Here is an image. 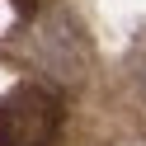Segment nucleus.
I'll list each match as a JSON object with an SVG mask.
<instances>
[{
	"instance_id": "nucleus-1",
	"label": "nucleus",
	"mask_w": 146,
	"mask_h": 146,
	"mask_svg": "<svg viewBox=\"0 0 146 146\" xmlns=\"http://www.w3.org/2000/svg\"><path fill=\"white\" fill-rule=\"evenodd\" d=\"M66 108L42 85H14L0 99V146H61Z\"/></svg>"
},
{
	"instance_id": "nucleus-2",
	"label": "nucleus",
	"mask_w": 146,
	"mask_h": 146,
	"mask_svg": "<svg viewBox=\"0 0 146 146\" xmlns=\"http://www.w3.org/2000/svg\"><path fill=\"white\" fill-rule=\"evenodd\" d=\"M33 5H38V0H19V10H33Z\"/></svg>"
}]
</instances>
